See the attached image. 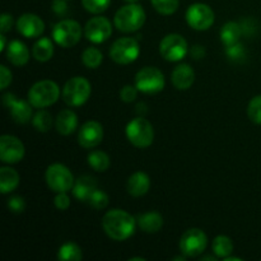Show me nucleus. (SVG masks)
<instances>
[{"label":"nucleus","mask_w":261,"mask_h":261,"mask_svg":"<svg viewBox=\"0 0 261 261\" xmlns=\"http://www.w3.org/2000/svg\"><path fill=\"white\" fill-rule=\"evenodd\" d=\"M138 226L145 233H157L163 227V218L157 212H149L139 216L138 218Z\"/></svg>","instance_id":"23"},{"label":"nucleus","mask_w":261,"mask_h":261,"mask_svg":"<svg viewBox=\"0 0 261 261\" xmlns=\"http://www.w3.org/2000/svg\"><path fill=\"white\" fill-rule=\"evenodd\" d=\"M58 259L60 261H79L83 259L82 249L74 242H65L58 251Z\"/></svg>","instance_id":"27"},{"label":"nucleus","mask_w":261,"mask_h":261,"mask_svg":"<svg viewBox=\"0 0 261 261\" xmlns=\"http://www.w3.org/2000/svg\"><path fill=\"white\" fill-rule=\"evenodd\" d=\"M60 97V88L53 81H40L28 91V101L36 109H45L55 103Z\"/></svg>","instance_id":"3"},{"label":"nucleus","mask_w":261,"mask_h":261,"mask_svg":"<svg viewBox=\"0 0 261 261\" xmlns=\"http://www.w3.org/2000/svg\"><path fill=\"white\" fill-rule=\"evenodd\" d=\"M82 61L88 69H97L103 61V55L97 47H87L82 54Z\"/></svg>","instance_id":"30"},{"label":"nucleus","mask_w":261,"mask_h":261,"mask_svg":"<svg viewBox=\"0 0 261 261\" xmlns=\"http://www.w3.org/2000/svg\"><path fill=\"white\" fill-rule=\"evenodd\" d=\"M45 178L48 188L55 193H68L73 190L74 182H75L70 170L60 163H54L48 166Z\"/></svg>","instance_id":"6"},{"label":"nucleus","mask_w":261,"mask_h":261,"mask_svg":"<svg viewBox=\"0 0 261 261\" xmlns=\"http://www.w3.org/2000/svg\"><path fill=\"white\" fill-rule=\"evenodd\" d=\"M19 175L12 167L0 168V193L9 194L19 185Z\"/></svg>","instance_id":"24"},{"label":"nucleus","mask_w":261,"mask_h":261,"mask_svg":"<svg viewBox=\"0 0 261 261\" xmlns=\"http://www.w3.org/2000/svg\"><path fill=\"white\" fill-rule=\"evenodd\" d=\"M214 12L206 4L196 3L189 7L186 10V22L191 28L196 31H206L213 25Z\"/></svg>","instance_id":"12"},{"label":"nucleus","mask_w":261,"mask_h":261,"mask_svg":"<svg viewBox=\"0 0 261 261\" xmlns=\"http://www.w3.org/2000/svg\"><path fill=\"white\" fill-rule=\"evenodd\" d=\"M205 260L216 261V260H217V257H213V256H204V257H201V261H205Z\"/></svg>","instance_id":"46"},{"label":"nucleus","mask_w":261,"mask_h":261,"mask_svg":"<svg viewBox=\"0 0 261 261\" xmlns=\"http://www.w3.org/2000/svg\"><path fill=\"white\" fill-rule=\"evenodd\" d=\"M88 203L92 208L97 209V211H101V209H105L109 205V195H107L105 191L97 189V190L92 194L91 198H89Z\"/></svg>","instance_id":"35"},{"label":"nucleus","mask_w":261,"mask_h":261,"mask_svg":"<svg viewBox=\"0 0 261 261\" xmlns=\"http://www.w3.org/2000/svg\"><path fill=\"white\" fill-rule=\"evenodd\" d=\"M88 165L96 172H105L110 167V157L102 150H93L88 154Z\"/></svg>","instance_id":"29"},{"label":"nucleus","mask_w":261,"mask_h":261,"mask_svg":"<svg viewBox=\"0 0 261 261\" xmlns=\"http://www.w3.org/2000/svg\"><path fill=\"white\" fill-rule=\"evenodd\" d=\"M12 71H10L7 66H0V89L8 88V86L12 83Z\"/></svg>","instance_id":"40"},{"label":"nucleus","mask_w":261,"mask_h":261,"mask_svg":"<svg viewBox=\"0 0 261 261\" xmlns=\"http://www.w3.org/2000/svg\"><path fill=\"white\" fill-rule=\"evenodd\" d=\"M135 260H140V261H144V259H143V257H132V259H130V261H135Z\"/></svg>","instance_id":"47"},{"label":"nucleus","mask_w":261,"mask_h":261,"mask_svg":"<svg viewBox=\"0 0 261 261\" xmlns=\"http://www.w3.org/2000/svg\"><path fill=\"white\" fill-rule=\"evenodd\" d=\"M153 8L158 13L165 15H171L178 9L180 0H150Z\"/></svg>","instance_id":"32"},{"label":"nucleus","mask_w":261,"mask_h":261,"mask_svg":"<svg viewBox=\"0 0 261 261\" xmlns=\"http://www.w3.org/2000/svg\"><path fill=\"white\" fill-rule=\"evenodd\" d=\"M223 260H226V261H241L242 259H240V257H231V255H229V256L224 257Z\"/></svg>","instance_id":"45"},{"label":"nucleus","mask_w":261,"mask_h":261,"mask_svg":"<svg viewBox=\"0 0 261 261\" xmlns=\"http://www.w3.org/2000/svg\"><path fill=\"white\" fill-rule=\"evenodd\" d=\"M171 82L178 91H186L195 82V71L189 64H180L173 69Z\"/></svg>","instance_id":"18"},{"label":"nucleus","mask_w":261,"mask_h":261,"mask_svg":"<svg viewBox=\"0 0 261 261\" xmlns=\"http://www.w3.org/2000/svg\"><path fill=\"white\" fill-rule=\"evenodd\" d=\"M24 157V145L13 135H2L0 138V160L8 165L20 162Z\"/></svg>","instance_id":"13"},{"label":"nucleus","mask_w":261,"mask_h":261,"mask_svg":"<svg viewBox=\"0 0 261 261\" xmlns=\"http://www.w3.org/2000/svg\"><path fill=\"white\" fill-rule=\"evenodd\" d=\"M97 189L98 188H97L96 178L89 175H83L76 178V181L74 182L73 194L79 201L88 203L89 198Z\"/></svg>","instance_id":"20"},{"label":"nucleus","mask_w":261,"mask_h":261,"mask_svg":"<svg viewBox=\"0 0 261 261\" xmlns=\"http://www.w3.org/2000/svg\"><path fill=\"white\" fill-rule=\"evenodd\" d=\"M226 53H227V55H228L229 59H232V60H236V61L242 60V59L246 56V51H245L244 46H242L240 42L234 43V45H231V46H227Z\"/></svg>","instance_id":"36"},{"label":"nucleus","mask_w":261,"mask_h":261,"mask_svg":"<svg viewBox=\"0 0 261 261\" xmlns=\"http://www.w3.org/2000/svg\"><path fill=\"white\" fill-rule=\"evenodd\" d=\"M247 115L254 124L261 125V96H255L250 101L249 107H247Z\"/></svg>","instance_id":"33"},{"label":"nucleus","mask_w":261,"mask_h":261,"mask_svg":"<svg viewBox=\"0 0 261 261\" xmlns=\"http://www.w3.org/2000/svg\"><path fill=\"white\" fill-rule=\"evenodd\" d=\"M135 224L134 217L121 209H112L102 218V228L115 241H125L132 237L135 232Z\"/></svg>","instance_id":"1"},{"label":"nucleus","mask_w":261,"mask_h":261,"mask_svg":"<svg viewBox=\"0 0 261 261\" xmlns=\"http://www.w3.org/2000/svg\"><path fill=\"white\" fill-rule=\"evenodd\" d=\"M32 124L37 132L47 133L51 129V126H53V116L46 110H40L33 116Z\"/></svg>","instance_id":"31"},{"label":"nucleus","mask_w":261,"mask_h":261,"mask_svg":"<svg viewBox=\"0 0 261 261\" xmlns=\"http://www.w3.org/2000/svg\"><path fill=\"white\" fill-rule=\"evenodd\" d=\"M165 75L160 69L154 66H145L140 69L135 75V87L143 93H158L165 88Z\"/></svg>","instance_id":"7"},{"label":"nucleus","mask_w":261,"mask_h":261,"mask_svg":"<svg viewBox=\"0 0 261 261\" xmlns=\"http://www.w3.org/2000/svg\"><path fill=\"white\" fill-rule=\"evenodd\" d=\"M54 204L59 211H66L70 206V198L66 193H58L54 199Z\"/></svg>","instance_id":"39"},{"label":"nucleus","mask_w":261,"mask_h":261,"mask_svg":"<svg viewBox=\"0 0 261 261\" xmlns=\"http://www.w3.org/2000/svg\"><path fill=\"white\" fill-rule=\"evenodd\" d=\"M208 245V237L199 228H190L181 236L180 251L186 257H196L203 254Z\"/></svg>","instance_id":"10"},{"label":"nucleus","mask_w":261,"mask_h":261,"mask_svg":"<svg viewBox=\"0 0 261 261\" xmlns=\"http://www.w3.org/2000/svg\"><path fill=\"white\" fill-rule=\"evenodd\" d=\"M82 37V27L76 20L63 19L53 28V38L61 47H73Z\"/></svg>","instance_id":"8"},{"label":"nucleus","mask_w":261,"mask_h":261,"mask_svg":"<svg viewBox=\"0 0 261 261\" xmlns=\"http://www.w3.org/2000/svg\"><path fill=\"white\" fill-rule=\"evenodd\" d=\"M150 188V180L148 177L147 173L144 172H138L133 173L129 177L126 184V190L134 198H139V196L145 195Z\"/></svg>","instance_id":"21"},{"label":"nucleus","mask_w":261,"mask_h":261,"mask_svg":"<svg viewBox=\"0 0 261 261\" xmlns=\"http://www.w3.org/2000/svg\"><path fill=\"white\" fill-rule=\"evenodd\" d=\"M13 27V17L8 13L2 14V19H0V32L7 33L12 30Z\"/></svg>","instance_id":"41"},{"label":"nucleus","mask_w":261,"mask_h":261,"mask_svg":"<svg viewBox=\"0 0 261 261\" xmlns=\"http://www.w3.org/2000/svg\"><path fill=\"white\" fill-rule=\"evenodd\" d=\"M103 140V127L98 121H87L82 125L78 133V143L86 149L96 148Z\"/></svg>","instance_id":"16"},{"label":"nucleus","mask_w":261,"mask_h":261,"mask_svg":"<svg viewBox=\"0 0 261 261\" xmlns=\"http://www.w3.org/2000/svg\"><path fill=\"white\" fill-rule=\"evenodd\" d=\"M53 9L55 10L58 14H64V13H65V10H66L65 2H64V0H55V2H54Z\"/></svg>","instance_id":"42"},{"label":"nucleus","mask_w":261,"mask_h":261,"mask_svg":"<svg viewBox=\"0 0 261 261\" xmlns=\"http://www.w3.org/2000/svg\"><path fill=\"white\" fill-rule=\"evenodd\" d=\"M3 103L12 115L13 120L18 124H27L32 117V109L30 101L18 99L13 93H5L3 96Z\"/></svg>","instance_id":"15"},{"label":"nucleus","mask_w":261,"mask_h":261,"mask_svg":"<svg viewBox=\"0 0 261 261\" xmlns=\"http://www.w3.org/2000/svg\"><path fill=\"white\" fill-rule=\"evenodd\" d=\"M115 27L125 33L135 32L140 30L145 23V12L140 5L129 3L120 8L114 18Z\"/></svg>","instance_id":"2"},{"label":"nucleus","mask_w":261,"mask_h":261,"mask_svg":"<svg viewBox=\"0 0 261 261\" xmlns=\"http://www.w3.org/2000/svg\"><path fill=\"white\" fill-rule=\"evenodd\" d=\"M140 54L139 43L135 38L122 37L115 41L110 48V58L117 64L126 65L134 63Z\"/></svg>","instance_id":"9"},{"label":"nucleus","mask_w":261,"mask_h":261,"mask_svg":"<svg viewBox=\"0 0 261 261\" xmlns=\"http://www.w3.org/2000/svg\"><path fill=\"white\" fill-rule=\"evenodd\" d=\"M8 209H9L12 213L15 214H20L24 212L25 209V201L22 196H12V198L8 200L7 203Z\"/></svg>","instance_id":"37"},{"label":"nucleus","mask_w":261,"mask_h":261,"mask_svg":"<svg viewBox=\"0 0 261 261\" xmlns=\"http://www.w3.org/2000/svg\"><path fill=\"white\" fill-rule=\"evenodd\" d=\"M7 48V38H5L4 33L0 35V51H4Z\"/></svg>","instance_id":"44"},{"label":"nucleus","mask_w":261,"mask_h":261,"mask_svg":"<svg viewBox=\"0 0 261 261\" xmlns=\"http://www.w3.org/2000/svg\"><path fill=\"white\" fill-rule=\"evenodd\" d=\"M126 137L134 147L148 148L154 139V130L147 119L135 117L127 124Z\"/></svg>","instance_id":"5"},{"label":"nucleus","mask_w":261,"mask_h":261,"mask_svg":"<svg viewBox=\"0 0 261 261\" xmlns=\"http://www.w3.org/2000/svg\"><path fill=\"white\" fill-rule=\"evenodd\" d=\"M242 35V27L237 22H227L221 28V41L224 46H231L240 42Z\"/></svg>","instance_id":"25"},{"label":"nucleus","mask_w":261,"mask_h":261,"mask_svg":"<svg viewBox=\"0 0 261 261\" xmlns=\"http://www.w3.org/2000/svg\"><path fill=\"white\" fill-rule=\"evenodd\" d=\"M54 55V43L50 38L42 37L33 45L32 56L37 61L46 63L50 60Z\"/></svg>","instance_id":"26"},{"label":"nucleus","mask_w":261,"mask_h":261,"mask_svg":"<svg viewBox=\"0 0 261 261\" xmlns=\"http://www.w3.org/2000/svg\"><path fill=\"white\" fill-rule=\"evenodd\" d=\"M56 130L61 135H70L78 127V117L71 110H63L59 112L55 121Z\"/></svg>","instance_id":"22"},{"label":"nucleus","mask_w":261,"mask_h":261,"mask_svg":"<svg viewBox=\"0 0 261 261\" xmlns=\"http://www.w3.org/2000/svg\"><path fill=\"white\" fill-rule=\"evenodd\" d=\"M110 3L111 0H82V4L86 8V10L93 14L103 13L110 7Z\"/></svg>","instance_id":"34"},{"label":"nucleus","mask_w":261,"mask_h":261,"mask_svg":"<svg viewBox=\"0 0 261 261\" xmlns=\"http://www.w3.org/2000/svg\"><path fill=\"white\" fill-rule=\"evenodd\" d=\"M213 252L217 257L224 259L233 252V242L228 236H224V234L217 236L213 241Z\"/></svg>","instance_id":"28"},{"label":"nucleus","mask_w":261,"mask_h":261,"mask_svg":"<svg viewBox=\"0 0 261 261\" xmlns=\"http://www.w3.org/2000/svg\"><path fill=\"white\" fill-rule=\"evenodd\" d=\"M91 83L83 76H74L65 83L63 88V99L68 106L79 107L88 101L91 96Z\"/></svg>","instance_id":"4"},{"label":"nucleus","mask_w":261,"mask_h":261,"mask_svg":"<svg viewBox=\"0 0 261 261\" xmlns=\"http://www.w3.org/2000/svg\"><path fill=\"white\" fill-rule=\"evenodd\" d=\"M138 91H139V89H138L137 87H133V86L122 87V89L120 91V98H121L124 102H126V103H130V102L137 99Z\"/></svg>","instance_id":"38"},{"label":"nucleus","mask_w":261,"mask_h":261,"mask_svg":"<svg viewBox=\"0 0 261 261\" xmlns=\"http://www.w3.org/2000/svg\"><path fill=\"white\" fill-rule=\"evenodd\" d=\"M17 31L22 36L27 38L40 37L45 31V23L38 15L32 14V13H25L18 18L15 23Z\"/></svg>","instance_id":"17"},{"label":"nucleus","mask_w":261,"mask_h":261,"mask_svg":"<svg viewBox=\"0 0 261 261\" xmlns=\"http://www.w3.org/2000/svg\"><path fill=\"white\" fill-rule=\"evenodd\" d=\"M112 35V24L106 17H93L84 27V36L93 43H102Z\"/></svg>","instance_id":"14"},{"label":"nucleus","mask_w":261,"mask_h":261,"mask_svg":"<svg viewBox=\"0 0 261 261\" xmlns=\"http://www.w3.org/2000/svg\"><path fill=\"white\" fill-rule=\"evenodd\" d=\"M189 51L188 41L177 33H170L160 43V53L167 61H180Z\"/></svg>","instance_id":"11"},{"label":"nucleus","mask_w":261,"mask_h":261,"mask_svg":"<svg viewBox=\"0 0 261 261\" xmlns=\"http://www.w3.org/2000/svg\"><path fill=\"white\" fill-rule=\"evenodd\" d=\"M125 2H127V3H137L138 0H125Z\"/></svg>","instance_id":"48"},{"label":"nucleus","mask_w":261,"mask_h":261,"mask_svg":"<svg viewBox=\"0 0 261 261\" xmlns=\"http://www.w3.org/2000/svg\"><path fill=\"white\" fill-rule=\"evenodd\" d=\"M191 55H193V58H195V59H200L205 55V50H204V48L199 45L194 46V48L191 50Z\"/></svg>","instance_id":"43"},{"label":"nucleus","mask_w":261,"mask_h":261,"mask_svg":"<svg viewBox=\"0 0 261 261\" xmlns=\"http://www.w3.org/2000/svg\"><path fill=\"white\" fill-rule=\"evenodd\" d=\"M5 55H7V60L14 66L25 65L30 60V50L19 40L9 42V45L5 48Z\"/></svg>","instance_id":"19"}]
</instances>
